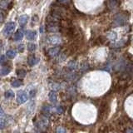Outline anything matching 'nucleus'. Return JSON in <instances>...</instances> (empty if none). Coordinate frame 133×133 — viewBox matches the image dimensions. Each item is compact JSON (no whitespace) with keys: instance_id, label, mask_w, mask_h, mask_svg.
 Listing matches in <instances>:
<instances>
[{"instance_id":"nucleus-1","label":"nucleus","mask_w":133,"mask_h":133,"mask_svg":"<svg viewBox=\"0 0 133 133\" xmlns=\"http://www.w3.org/2000/svg\"><path fill=\"white\" fill-rule=\"evenodd\" d=\"M127 20V16L126 14H122V12H120V14H117L114 18L113 20V24L114 26L119 27V26H123L125 25Z\"/></svg>"},{"instance_id":"nucleus-2","label":"nucleus","mask_w":133,"mask_h":133,"mask_svg":"<svg viewBox=\"0 0 133 133\" xmlns=\"http://www.w3.org/2000/svg\"><path fill=\"white\" fill-rule=\"evenodd\" d=\"M15 28H16V23L14 22H9V23H8L5 25L4 28H3V34L5 35V36H7V37L11 35L12 33L14 32Z\"/></svg>"},{"instance_id":"nucleus-3","label":"nucleus","mask_w":133,"mask_h":133,"mask_svg":"<svg viewBox=\"0 0 133 133\" xmlns=\"http://www.w3.org/2000/svg\"><path fill=\"white\" fill-rule=\"evenodd\" d=\"M28 93L26 91H19L18 93H17V98H16V101L18 104L22 105V104H24L28 101Z\"/></svg>"},{"instance_id":"nucleus-4","label":"nucleus","mask_w":133,"mask_h":133,"mask_svg":"<svg viewBox=\"0 0 133 133\" xmlns=\"http://www.w3.org/2000/svg\"><path fill=\"white\" fill-rule=\"evenodd\" d=\"M48 43L52 45H57L62 43V38L57 35H52L48 37Z\"/></svg>"},{"instance_id":"nucleus-5","label":"nucleus","mask_w":133,"mask_h":133,"mask_svg":"<svg viewBox=\"0 0 133 133\" xmlns=\"http://www.w3.org/2000/svg\"><path fill=\"white\" fill-rule=\"evenodd\" d=\"M47 29L48 32H57L59 31V25L57 23H48Z\"/></svg>"},{"instance_id":"nucleus-6","label":"nucleus","mask_w":133,"mask_h":133,"mask_svg":"<svg viewBox=\"0 0 133 133\" xmlns=\"http://www.w3.org/2000/svg\"><path fill=\"white\" fill-rule=\"evenodd\" d=\"M26 37L29 41L35 40V38L37 37V32L33 30H28L26 32Z\"/></svg>"},{"instance_id":"nucleus-7","label":"nucleus","mask_w":133,"mask_h":133,"mask_svg":"<svg viewBox=\"0 0 133 133\" xmlns=\"http://www.w3.org/2000/svg\"><path fill=\"white\" fill-rule=\"evenodd\" d=\"M39 62V58L36 57L35 56H30L28 58V64L30 66H33L37 65Z\"/></svg>"},{"instance_id":"nucleus-8","label":"nucleus","mask_w":133,"mask_h":133,"mask_svg":"<svg viewBox=\"0 0 133 133\" xmlns=\"http://www.w3.org/2000/svg\"><path fill=\"white\" fill-rule=\"evenodd\" d=\"M28 21V16L26 14H23V15H21L19 18H18V23L21 27H23L25 25L27 24Z\"/></svg>"},{"instance_id":"nucleus-9","label":"nucleus","mask_w":133,"mask_h":133,"mask_svg":"<svg viewBox=\"0 0 133 133\" xmlns=\"http://www.w3.org/2000/svg\"><path fill=\"white\" fill-rule=\"evenodd\" d=\"M60 52V48L59 47H54V48H52L48 50V55L50 57H56L58 53Z\"/></svg>"},{"instance_id":"nucleus-10","label":"nucleus","mask_w":133,"mask_h":133,"mask_svg":"<svg viewBox=\"0 0 133 133\" xmlns=\"http://www.w3.org/2000/svg\"><path fill=\"white\" fill-rule=\"evenodd\" d=\"M23 36H24V33L22 30H18L14 34V41L16 42H18V41H21L23 38Z\"/></svg>"},{"instance_id":"nucleus-11","label":"nucleus","mask_w":133,"mask_h":133,"mask_svg":"<svg viewBox=\"0 0 133 133\" xmlns=\"http://www.w3.org/2000/svg\"><path fill=\"white\" fill-rule=\"evenodd\" d=\"M48 121L47 118L45 117H43L40 121H38V122H37V126L39 128H43V127H46L48 126Z\"/></svg>"},{"instance_id":"nucleus-12","label":"nucleus","mask_w":133,"mask_h":133,"mask_svg":"<svg viewBox=\"0 0 133 133\" xmlns=\"http://www.w3.org/2000/svg\"><path fill=\"white\" fill-rule=\"evenodd\" d=\"M57 93L55 91H51L48 93V98L50 100V102L55 103L57 102Z\"/></svg>"},{"instance_id":"nucleus-13","label":"nucleus","mask_w":133,"mask_h":133,"mask_svg":"<svg viewBox=\"0 0 133 133\" xmlns=\"http://www.w3.org/2000/svg\"><path fill=\"white\" fill-rule=\"evenodd\" d=\"M6 56L9 58V59H14V58L17 56V52L12 49H9L6 52Z\"/></svg>"},{"instance_id":"nucleus-14","label":"nucleus","mask_w":133,"mask_h":133,"mask_svg":"<svg viewBox=\"0 0 133 133\" xmlns=\"http://www.w3.org/2000/svg\"><path fill=\"white\" fill-rule=\"evenodd\" d=\"M11 72V68H8V66H3L0 70V74L2 75V76H7L8 73H10Z\"/></svg>"},{"instance_id":"nucleus-15","label":"nucleus","mask_w":133,"mask_h":133,"mask_svg":"<svg viewBox=\"0 0 133 133\" xmlns=\"http://www.w3.org/2000/svg\"><path fill=\"white\" fill-rule=\"evenodd\" d=\"M16 72H17V75H18V77L20 78H23L27 75L26 71H25L24 69H18Z\"/></svg>"},{"instance_id":"nucleus-16","label":"nucleus","mask_w":133,"mask_h":133,"mask_svg":"<svg viewBox=\"0 0 133 133\" xmlns=\"http://www.w3.org/2000/svg\"><path fill=\"white\" fill-rule=\"evenodd\" d=\"M14 96H15V94L12 90H8L5 91V93H4V97H5V98H7V99H10V98L14 97Z\"/></svg>"},{"instance_id":"nucleus-17","label":"nucleus","mask_w":133,"mask_h":133,"mask_svg":"<svg viewBox=\"0 0 133 133\" xmlns=\"http://www.w3.org/2000/svg\"><path fill=\"white\" fill-rule=\"evenodd\" d=\"M11 85L12 87H19L22 86V81L19 80V79H15V80L12 81Z\"/></svg>"},{"instance_id":"nucleus-18","label":"nucleus","mask_w":133,"mask_h":133,"mask_svg":"<svg viewBox=\"0 0 133 133\" xmlns=\"http://www.w3.org/2000/svg\"><path fill=\"white\" fill-rule=\"evenodd\" d=\"M118 3H119V0H109V6L111 8L113 9V8L117 7Z\"/></svg>"},{"instance_id":"nucleus-19","label":"nucleus","mask_w":133,"mask_h":133,"mask_svg":"<svg viewBox=\"0 0 133 133\" xmlns=\"http://www.w3.org/2000/svg\"><path fill=\"white\" fill-rule=\"evenodd\" d=\"M28 50L29 52H35L37 50V45L35 43H28Z\"/></svg>"},{"instance_id":"nucleus-20","label":"nucleus","mask_w":133,"mask_h":133,"mask_svg":"<svg viewBox=\"0 0 133 133\" xmlns=\"http://www.w3.org/2000/svg\"><path fill=\"white\" fill-rule=\"evenodd\" d=\"M6 126H7V119L4 117L0 118V130L1 129H4V127Z\"/></svg>"},{"instance_id":"nucleus-21","label":"nucleus","mask_w":133,"mask_h":133,"mask_svg":"<svg viewBox=\"0 0 133 133\" xmlns=\"http://www.w3.org/2000/svg\"><path fill=\"white\" fill-rule=\"evenodd\" d=\"M107 37L110 40H112V41H113V40H116V33L114 32H108V33H107Z\"/></svg>"},{"instance_id":"nucleus-22","label":"nucleus","mask_w":133,"mask_h":133,"mask_svg":"<svg viewBox=\"0 0 133 133\" xmlns=\"http://www.w3.org/2000/svg\"><path fill=\"white\" fill-rule=\"evenodd\" d=\"M56 133H66V130L62 127H59L57 128Z\"/></svg>"},{"instance_id":"nucleus-23","label":"nucleus","mask_w":133,"mask_h":133,"mask_svg":"<svg viewBox=\"0 0 133 133\" xmlns=\"http://www.w3.org/2000/svg\"><path fill=\"white\" fill-rule=\"evenodd\" d=\"M6 62V57L4 55H0V64H4Z\"/></svg>"},{"instance_id":"nucleus-24","label":"nucleus","mask_w":133,"mask_h":133,"mask_svg":"<svg viewBox=\"0 0 133 133\" xmlns=\"http://www.w3.org/2000/svg\"><path fill=\"white\" fill-rule=\"evenodd\" d=\"M88 69V65H87V63H82V66H81V70L82 71H86V70H87Z\"/></svg>"},{"instance_id":"nucleus-25","label":"nucleus","mask_w":133,"mask_h":133,"mask_svg":"<svg viewBox=\"0 0 133 133\" xmlns=\"http://www.w3.org/2000/svg\"><path fill=\"white\" fill-rule=\"evenodd\" d=\"M24 45L23 44H20V45H18V52H23V51H24Z\"/></svg>"},{"instance_id":"nucleus-26","label":"nucleus","mask_w":133,"mask_h":133,"mask_svg":"<svg viewBox=\"0 0 133 133\" xmlns=\"http://www.w3.org/2000/svg\"><path fill=\"white\" fill-rule=\"evenodd\" d=\"M35 93H36L35 89H32V90H30V91H29V97H33L35 96Z\"/></svg>"},{"instance_id":"nucleus-27","label":"nucleus","mask_w":133,"mask_h":133,"mask_svg":"<svg viewBox=\"0 0 133 133\" xmlns=\"http://www.w3.org/2000/svg\"><path fill=\"white\" fill-rule=\"evenodd\" d=\"M56 111H57V112L58 114H62V112H63V108H62V107H57Z\"/></svg>"},{"instance_id":"nucleus-28","label":"nucleus","mask_w":133,"mask_h":133,"mask_svg":"<svg viewBox=\"0 0 133 133\" xmlns=\"http://www.w3.org/2000/svg\"><path fill=\"white\" fill-rule=\"evenodd\" d=\"M57 1L61 4H68L69 3V0H57Z\"/></svg>"},{"instance_id":"nucleus-29","label":"nucleus","mask_w":133,"mask_h":133,"mask_svg":"<svg viewBox=\"0 0 133 133\" xmlns=\"http://www.w3.org/2000/svg\"><path fill=\"white\" fill-rule=\"evenodd\" d=\"M4 115H5V112H4L2 107H0V116H3Z\"/></svg>"},{"instance_id":"nucleus-30","label":"nucleus","mask_w":133,"mask_h":133,"mask_svg":"<svg viewBox=\"0 0 133 133\" xmlns=\"http://www.w3.org/2000/svg\"><path fill=\"white\" fill-rule=\"evenodd\" d=\"M43 32H44V27L43 26H41V28H40V32L41 33H43Z\"/></svg>"},{"instance_id":"nucleus-31","label":"nucleus","mask_w":133,"mask_h":133,"mask_svg":"<svg viewBox=\"0 0 133 133\" xmlns=\"http://www.w3.org/2000/svg\"><path fill=\"white\" fill-rule=\"evenodd\" d=\"M2 48H3V43H2L1 41H0V50L2 49Z\"/></svg>"},{"instance_id":"nucleus-32","label":"nucleus","mask_w":133,"mask_h":133,"mask_svg":"<svg viewBox=\"0 0 133 133\" xmlns=\"http://www.w3.org/2000/svg\"><path fill=\"white\" fill-rule=\"evenodd\" d=\"M127 133H133V129H132V130H129L127 131Z\"/></svg>"},{"instance_id":"nucleus-33","label":"nucleus","mask_w":133,"mask_h":133,"mask_svg":"<svg viewBox=\"0 0 133 133\" xmlns=\"http://www.w3.org/2000/svg\"><path fill=\"white\" fill-rule=\"evenodd\" d=\"M2 18H3V17H2V14H0V21H1V20H2Z\"/></svg>"},{"instance_id":"nucleus-34","label":"nucleus","mask_w":133,"mask_h":133,"mask_svg":"<svg viewBox=\"0 0 133 133\" xmlns=\"http://www.w3.org/2000/svg\"><path fill=\"white\" fill-rule=\"evenodd\" d=\"M14 133H18V131H16V132H14Z\"/></svg>"},{"instance_id":"nucleus-35","label":"nucleus","mask_w":133,"mask_h":133,"mask_svg":"<svg viewBox=\"0 0 133 133\" xmlns=\"http://www.w3.org/2000/svg\"><path fill=\"white\" fill-rule=\"evenodd\" d=\"M132 71H133V66H132Z\"/></svg>"}]
</instances>
